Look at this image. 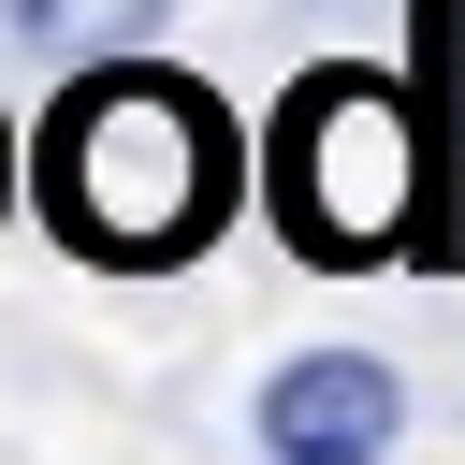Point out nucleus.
<instances>
[{"instance_id":"obj_2","label":"nucleus","mask_w":465,"mask_h":465,"mask_svg":"<svg viewBox=\"0 0 465 465\" xmlns=\"http://www.w3.org/2000/svg\"><path fill=\"white\" fill-rule=\"evenodd\" d=\"M262 203L291 218L305 262H378L407 203V102L378 73H305L262 131Z\"/></svg>"},{"instance_id":"obj_3","label":"nucleus","mask_w":465,"mask_h":465,"mask_svg":"<svg viewBox=\"0 0 465 465\" xmlns=\"http://www.w3.org/2000/svg\"><path fill=\"white\" fill-rule=\"evenodd\" d=\"M247 421H262L276 465H378V450L407 436V378H392L378 349H291Z\"/></svg>"},{"instance_id":"obj_4","label":"nucleus","mask_w":465,"mask_h":465,"mask_svg":"<svg viewBox=\"0 0 465 465\" xmlns=\"http://www.w3.org/2000/svg\"><path fill=\"white\" fill-rule=\"evenodd\" d=\"M174 0H0V29L15 44H44V58H116V44H145Z\"/></svg>"},{"instance_id":"obj_1","label":"nucleus","mask_w":465,"mask_h":465,"mask_svg":"<svg viewBox=\"0 0 465 465\" xmlns=\"http://www.w3.org/2000/svg\"><path fill=\"white\" fill-rule=\"evenodd\" d=\"M232 189H247V131L160 58H87L29 131V218L73 262L160 276L232 218Z\"/></svg>"},{"instance_id":"obj_5","label":"nucleus","mask_w":465,"mask_h":465,"mask_svg":"<svg viewBox=\"0 0 465 465\" xmlns=\"http://www.w3.org/2000/svg\"><path fill=\"white\" fill-rule=\"evenodd\" d=\"M0 174H15V160H0Z\"/></svg>"}]
</instances>
